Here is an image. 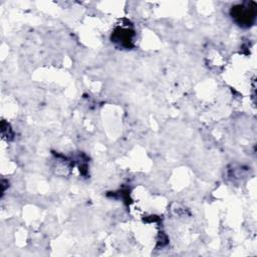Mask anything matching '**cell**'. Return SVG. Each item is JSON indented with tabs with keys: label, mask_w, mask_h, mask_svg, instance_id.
I'll use <instances>...</instances> for the list:
<instances>
[{
	"label": "cell",
	"mask_w": 257,
	"mask_h": 257,
	"mask_svg": "<svg viewBox=\"0 0 257 257\" xmlns=\"http://www.w3.org/2000/svg\"><path fill=\"white\" fill-rule=\"evenodd\" d=\"M133 31L128 30V29H123V28H120V29H117L114 34H113V41L115 42H118L120 43L121 45L123 46H126L128 47L131 45V42L133 41Z\"/></svg>",
	"instance_id": "cell-2"
},
{
	"label": "cell",
	"mask_w": 257,
	"mask_h": 257,
	"mask_svg": "<svg viewBox=\"0 0 257 257\" xmlns=\"http://www.w3.org/2000/svg\"><path fill=\"white\" fill-rule=\"evenodd\" d=\"M232 17L242 26H249L255 19L256 9L253 2L247 4H240L235 7H232L231 10Z\"/></svg>",
	"instance_id": "cell-1"
}]
</instances>
